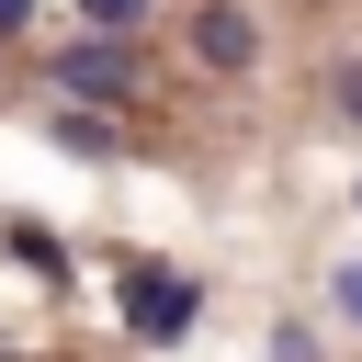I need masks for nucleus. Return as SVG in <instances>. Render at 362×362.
Here are the masks:
<instances>
[{
    "label": "nucleus",
    "mask_w": 362,
    "mask_h": 362,
    "mask_svg": "<svg viewBox=\"0 0 362 362\" xmlns=\"http://www.w3.org/2000/svg\"><path fill=\"white\" fill-rule=\"evenodd\" d=\"M204 317V294L181 283V272H158V260H124V328L136 339H181Z\"/></svg>",
    "instance_id": "obj_1"
},
{
    "label": "nucleus",
    "mask_w": 362,
    "mask_h": 362,
    "mask_svg": "<svg viewBox=\"0 0 362 362\" xmlns=\"http://www.w3.org/2000/svg\"><path fill=\"white\" fill-rule=\"evenodd\" d=\"M57 90H68V113H102V102L136 90V57H124L113 34H79V45L57 57Z\"/></svg>",
    "instance_id": "obj_2"
},
{
    "label": "nucleus",
    "mask_w": 362,
    "mask_h": 362,
    "mask_svg": "<svg viewBox=\"0 0 362 362\" xmlns=\"http://www.w3.org/2000/svg\"><path fill=\"white\" fill-rule=\"evenodd\" d=\"M192 57H204V68H249V57H260V23H249L238 0H215V11H192Z\"/></svg>",
    "instance_id": "obj_3"
},
{
    "label": "nucleus",
    "mask_w": 362,
    "mask_h": 362,
    "mask_svg": "<svg viewBox=\"0 0 362 362\" xmlns=\"http://www.w3.org/2000/svg\"><path fill=\"white\" fill-rule=\"evenodd\" d=\"M57 147H68V158H90V170H102V158H113V147H124V136H113V113H57Z\"/></svg>",
    "instance_id": "obj_4"
},
{
    "label": "nucleus",
    "mask_w": 362,
    "mask_h": 362,
    "mask_svg": "<svg viewBox=\"0 0 362 362\" xmlns=\"http://www.w3.org/2000/svg\"><path fill=\"white\" fill-rule=\"evenodd\" d=\"M11 260H34V272H45V283H57V272H68V249H57V238H45V226H34V215H11Z\"/></svg>",
    "instance_id": "obj_5"
},
{
    "label": "nucleus",
    "mask_w": 362,
    "mask_h": 362,
    "mask_svg": "<svg viewBox=\"0 0 362 362\" xmlns=\"http://www.w3.org/2000/svg\"><path fill=\"white\" fill-rule=\"evenodd\" d=\"M136 11H147V0H79V23H90V34H113V45H124V23H136Z\"/></svg>",
    "instance_id": "obj_6"
},
{
    "label": "nucleus",
    "mask_w": 362,
    "mask_h": 362,
    "mask_svg": "<svg viewBox=\"0 0 362 362\" xmlns=\"http://www.w3.org/2000/svg\"><path fill=\"white\" fill-rule=\"evenodd\" d=\"M339 317H351V328H362V260H351V272H339Z\"/></svg>",
    "instance_id": "obj_7"
},
{
    "label": "nucleus",
    "mask_w": 362,
    "mask_h": 362,
    "mask_svg": "<svg viewBox=\"0 0 362 362\" xmlns=\"http://www.w3.org/2000/svg\"><path fill=\"white\" fill-rule=\"evenodd\" d=\"M339 113H351V124H362V68H339Z\"/></svg>",
    "instance_id": "obj_8"
},
{
    "label": "nucleus",
    "mask_w": 362,
    "mask_h": 362,
    "mask_svg": "<svg viewBox=\"0 0 362 362\" xmlns=\"http://www.w3.org/2000/svg\"><path fill=\"white\" fill-rule=\"evenodd\" d=\"M23 11H34V0H0V34H11V23H23Z\"/></svg>",
    "instance_id": "obj_9"
}]
</instances>
